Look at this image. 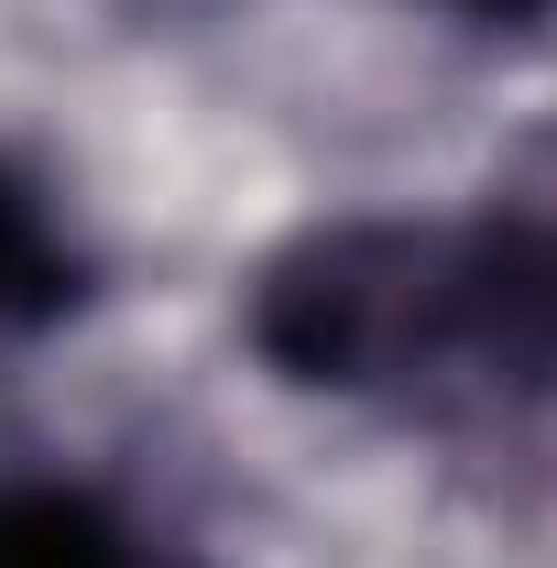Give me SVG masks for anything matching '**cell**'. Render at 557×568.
Here are the masks:
<instances>
[{"mask_svg":"<svg viewBox=\"0 0 557 568\" xmlns=\"http://www.w3.org/2000/svg\"><path fill=\"white\" fill-rule=\"evenodd\" d=\"M88 295H99V263H88L77 219L55 209V186L22 153H0V339L67 328V317H88Z\"/></svg>","mask_w":557,"mask_h":568,"instance_id":"obj_2","label":"cell"},{"mask_svg":"<svg viewBox=\"0 0 557 568\" xmlns=\"http://www.w3.org/2000/svg\"><path fill=\"white\" fill-rule=\"evenodd\" d=\"M405 11H437L459 33H547L557 22V0H405Z\"/></svg>","mask_w":557,"mask_h":568,"instance_id":"obj_3","label":"cell"},{"mask_svg":"<svg viewBox=\"0 0 557 568\" xmlns=\"http://www.w3.org/2000/svg\"><path fill=\"white\" fill-rule=\"evenodd\" d=\"M241 351L274 394L437 437L557 416V164L295 219L241 274Z\"/></svg>","mask_w":557,"mask_h":568,"instance_id":"obj_1","label":"cell"}]
</instances>
